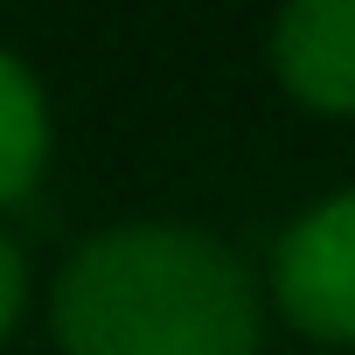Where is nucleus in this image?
<instances>
[{
    "label": "nucleus",
    "mask_w": 355,
    "mask_h": 355,
    "mask_svg": "<svg viewBox=\"0 0 355 355\" xmlns=\"http://www.w3.org/2000/svg\"><path fill=\"white\" fill-rule=\"evenodd\" d=\"M56 341L70 355H258V293L216 237L125 223L63 265Z\"/></svg>",
    "instance_id": "nucleus-1"
},
{
    "label": "nucleus",
    "mask_w": 355,
    "mask_h": 355,
    "mask_svg": "<svg viewBox=\"0 0 355 355\" xmlns=\"http://www.w3.org/2000/svg\"><path fill=\"white\" fill-rule=\"evenodd\" d=\"M272 293L300 334L327 348L355 334V196H327L313 216H300L279 237Z\"/></svg>",
    "instance_id": "nucleus-2"
},
{
    "label": "nucleus",
    "mask_w": 355,
    "mask_h": 355,
    "mask_svg": "<svg viewBox=\"0 0 355 355\" xmlns=\"http://www.w3.org/2000/svg\"><path fill=\"white\" fill-rule=\"evenodd\" d=\"M272 63L300 105L348 112L355 105V0H286Z\"/></svg>",
    "instance_id": "nucleus-3"
},
{
    "label": "nucleus",
    "mask_w": 355,
    "mask_h": 355,
    "mask_svg": "<svg viewBox=\"0 0 355 355\" xmlns=\"http://www.w3.org/2000/svg\"><path fill=\"white\" fill-rule=\"evenodd\" d=\"M42 153H49V112H42V91L35 77L0 49V202H21L42 174Z\"/></svg>",
    "instance_id": "nucleus-4"
},
{
    "label": "nucleus",
    "mask_w": 355,
    "mask_h": 355,
    "mask_svg": "<svg viewBox=\"0 0 355 355\" xmlns=\"http://www.w3.org/2000/svg\"><path fill=\"white\" fill-rule=\"evenodd\" d=\"M21 293H28V272H21V251L0 237V341H8V327L21 320Z\"/></svg>",
    "instance_id": "nucleus-5"
}]
</instances>
